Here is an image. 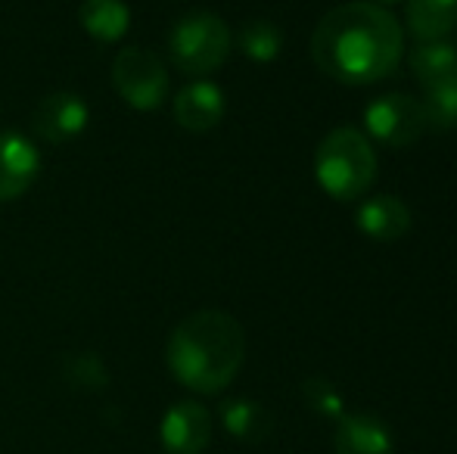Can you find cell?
Listing matches in <instances>:
<instances>
[{"label": "cell", "instance_id": "cell-1", "mask_svg": "<svg viewBox=\"0 0 457 454\" xmlns=\"http://www.w3.org/2000/svg\"><path fill=\"white\" fill-rule=\"evenodd\" d=\"M404 54L398 19L379 4L352 0L330 10L312 35V60L343 85H373L392 75Z\"/></svg>", "mask_w": 457, "mask_h": 454}, {"label": "cell", "instance_id": "cell-2", "mask_svg": "<svg viewBox=\"0 0 457 454\" xmlns=\"http://www.w3.org/2000/svg\"><path fill=\"white\" fill-rule=\"evenodd\" d=\"M246 358V336L228 311H193L169 340V370L178 383L203 395H215L234 383Z\"/></svg>", "mask_w": 457, "mask_h": 454}, {"label": "cell", "instance_id": "cell-3", "mask_svg": "<svg viewBox=\"0 0 457 454\" xmlns=\"http://www.w3.org/2000/svg\"><path fill=\"white\" fill-rule=\"evenodd\" d=\"M314 177L333 200H358L377 181V153L358 128H337L314 153Z\"/></svg>", "mask_w": 457, "mask_h": 454}, {"label": "cell", "instance_id": "cell-4", "mask_svg": "<svg viewBox=\"0 0 457 454\" xmlns=\"http://www.w3.org/2000/svg\"><path fill=\"white\" fill-rule=\"evenodd\" d=\"M230 29L215 12H190L171 29L169 50L171 62L184 75H209L228 60L230 54Z\"/></svg>", "mask_w": 457, "mask_h": 454}, {"label": "cell", "instance_id": "cell-5", "mask_svg": "<svg viewBox=\"0 0 457 454\" xmlns=\"http://www.w3.org/2000/svg\"><path fill=\"white\" fill-rule=\"evenodd\" d=\"M112 85L128 106L150 112L159 110L169 97V69L153 50L121 47L112 60Z\"/></svg>", "mask_w": 457, "mask_h": 454}, {"label": "cell", "instance_id": "cell-6", "mask_svg": "<svg viewBox=\"0 0 457 454\" xmlns=\"http://www.w3.org/2000/svg\"><path fill=\"white\" fill-rule=\"evenodd\" d=\"M364 131L386 146H411L429 131L423 103L408 94H383L364 110Z\"/></svg>", "mask_w": 457, "mask_h": 454}, {"label": "cell", "instance_id": "cell-7", "mask_svg": "<svg viewBox=\"0 0 457 454\" xmlns=\"http://www.w3.org/2000/svg\"><path fill=\"white\" fill-rule=\"evenodd\" d=\"M91 121V110L79 94H47L41 103L31 112V131L44 140V144L62 146L69 140H75Z\"/></svg>", "mask_w": 457, "mask_h": 454}, {"label": "cell", "instance_id": "cell-8", "mask_svg": "<svg viewBox=\"0 0 457 454\" xmlns=\"http://www.w3.org/2000/svg\"><path fill=\"white\" fill-rule=\"evenodd\" d=\"M41 171V153L16 131L0 134V202H12L35 184Z\"/></svg>", "mask_w": 457, "mask_h": 454}, {"label": "cell", "instance_id": "cell-9", "mask_svg": "<svg viewBox=\"0 0 457 454\" xmlns=\"http://www.w3.org/2000/svg\"><path fill=\"white\" fill-rule=\"evenodd\" d=\"M159 439H162L169 454L205 451V445L212 439V414L203 405H196V401H178L162 417Z\"/></svg>", "mask_w": 457, "mask_h": 454}, {"label": "cell", "instance_id": "cell-10", "mask_svg": "<svg viewBox=\"0 0 457 454\" xmlns=\"http://www.w3.org/2000/svg\"><path fill=\"white\" fill-rule=\"evenodd\" d=\"M355 225L364 236L377 243H395L402 240L411 230V209L404 206L398 196H370V200L361 202L355 215Z\"/></svg>", "mask_w": 457, "mask_h": 454}, {"label": "cell", "instance_id": "cell-11", "mask_svg": "<svg viewBox=\"0 0 457 454\" xmlns=\"http://www.w3.org/2000/svg\"><path fill=\"white\" fill-rule=\"evenodd\" d=\"M224 119V94L212 81H193L175 97V121L187 131H212Z\"/></svg>", "mask_w": 457, "mask_h": 454}, {"label": "cell", "instance_id": "cell-12", "mask_svg": "<svg viewBox=\"0 0 457 454\" xmlns=\"http://www.w3.org/2000/svg\"><path fill=\"white\" fill-rule=\"evenodd\" d=\"M337 454H392V436L373 414H343L333 436Z\"/></svg>", "mask_w": 457, "mask_h": 454}, {"label": "cell", "instance_id": "cell-13", "mask_svg": "<svg viewBox=\"0 0 457 454\" xmlns=\"http://www.w3.org/2000/svg\"><path fill=\"white\" fill-rule=\"evenodd\" d=\"M408 31L417 41H445L457 29V0H408Z\"/></svg>", "mask_w": 457, "mask_h": 454}, {"label": "cell", "instance_id": "cell-14", "mask_svg": "<svg viewBox=\"0 0 457 454\" xmlns=\"http://www.w3.org/2000/svg\"><path fill=\"white\" fill-rule=\"evenodd\" d=\"M79 19L94 41L115 44L125 37L131 25V10L121 0H85L79 6Z\"/></svg>", "mask_w": 457, "mask_h": 454}, {"label": "cell", "instance_id": "cell-15", "mask_svg": "<svg viewBox=\"0 0 457 454\" xmlns=\"http://www.w3.org/2000/svg\"><path fill=\"white\" fill-rule=\"evenodd\" d=\"M411 72L423 87L457 78V44L452 41H423L411 54Z\"/></svg>", "mask_w": 457, "mask_h": 454}, {"label": "cell", "instance_id": "cell-16", "mask_svg": "<svg viewBox=\"0 0 457 454\" xmlns=\"http://www.w3.org/2000/svg\"><path fill=\"white\" fill-rule=\"evenodd\" d=\"M221 420L228 426V433L243 442H262L271 433V414L249 399H234L221 408Z\"/></svg>", "mask_w": 457, "mask_h": 454}, {"label": "cell", "instance_id": "cell-17", "mask_svg": "<svg viewBox=\"0 0 457 454\" xmlns=\"http://www.w3.org/2000/svg\"><path fill=\"white\" fill-rule=\"evenodd\" d=\"M280 47H283V35L271 19H249V22L240 29V50H243V56H249V60L271 62V60H277Z\"/></svg>", "mask_w": 457, "mask_h": 454}, {"label": "cell", "instance_id": "cell-18", "mask_svg": "<svg viewBox=\"0 0 457 454\" xmlns=\"http://www.w3.org/2000/svg\"><path fill=\"white\" fill-rule=\"evenodd\" d=\"M420 103L423 112H427L429 128H436V131H452V128H457V78L423 87Z\"/></svg>", "mask_w": 457, "mask_h": 454}, {"label": "cell", "instance_id": "cell-19", "mask_svg": "<svg viewBox=\"0 0 457 454\" xmlns=\"http://www.w3.org/2000/svg\"><path fill=\"white\" fill-rule=\"evenodd\" d=\"M302 395H305V401L314 408L318 414H324V417H343L345 408H343V395H339V389L333 386L330 380H324V376H312V380L302 383Z\"/></svg>", "mask_w": 457, "mask_h": 454}, {"label": "cell", "instance_id": "cell-20", "mask_svg": "<svg viewBox=\"0 0 457 454\" xmlns=\"http://www.w3.org/2000/svg\"><path fill=\"white\" fill-rule=\"evenodd\" d=\"M377 4H392V0H377Z\"/></svg>", "mask_w": 457, "mask_h": 454}]
</instances>
